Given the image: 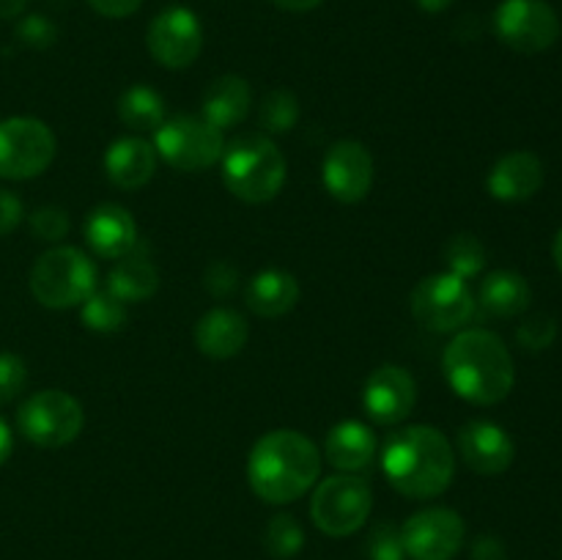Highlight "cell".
<instances>
[{
	"label": "cell",
	"mask_w": 562,
	"mask_h": 560,
	"mask_svg": "<svg viewBox=\"0 0 562 560\" xmlns=\"http://www.w3.org/2000/svg\"><path fill=\"white\" fill-rule=\"evenodd\" d=\"M322 475V450L294 428L267 432L250 450L247 481L269 505H289L311 492Z\"/></svg>",
	"instance_id": "obj_1"
},
{
	"label": "cell",
	"mask_w": 562,
	"mask_h": 560,
	"mask_svg": "<svg viewBox=\"0 0 562 560\" xmlns=\"http://www.w3.org/2000/svg\"><path fill=\"white\" fill-rule=\"evenodd\" d=\"M442 368L456 395L477 406L499 404L516 384L514 357L488 329H459L445 346Z\"/></svg>",
	"instance_id": "obj_2"
},
{
	"label": "cell",
	"mask_w": 562,
	"mask_h": 560,
	"mask_svg": "<svg viewBox=\"0 0 562 560\" xmlns=\"http://www.w3.org/2000/svg\"><path fill=\"white\" fill-rule=\"evenodd\" d=\"M382 470L404 497H439L453 481V445L434 426H406L384 443Z\"/></svg>",
	"instance_id": "obj_3"
},
{
	"label": "cell",
	"mask_w": 562,
	"mask_h": 560,
	"mask_svg": "<svg viewBox=\"0 0 562 560\" xmlns=\"http://www.w3.org/2000/svg\"><path fill=\"white\" fill-rule=\"evenodd\" d=\"M223 181L239 201L267 203L285 184V157L272 137L239 135L223 148Z\"/></svg>",
	"instance_id": "obj_4"
},
{
	"label": "cell",
	"mask_w": 562,
	"mask_h": 560,
	"mask_svg": "<svg viewBox=\"0 0 562 560\" xmlns=\"http://www.w3.org/2000/svg\"><path fill=\"white\" fill-rule=\"evenodd\" d=\"M31 291L38 305L53 311L82 305L97 291V264L77 247H53L33 264Z\"/></svg>",
	"instance_id": "obj_5"
},
{
	"label": "cell",
	"mask_w": 562,
	"mask_h": 560,
	"mask_svg": "<svg viewBox=\"0 0 562 560\" xmlns=\"http://www.w3.org/2000/svg\"><path fill=\"white\" fill-rule=\"evenodd\" d=\"M154 148L170 168L181 173H201L223 157V130L209 124L203 115H173L154 132Z\"/></svg>",
	"instance_id": "obj_6"
},
{
	"label": "cell",
	"mask_w": 562,
	"mask_h": 560,
	"mask_svg": "<svg viewBox=\"0 0 562 560\" xmlns=\"http://www.w3.org/2000/svg\"><path fill=\"white\" fill-rule=\"evenodd\" d=\"M373 508L371 483L355 472H338L324 478L311 500V519L333 538L351 536L368 522Z\"/></svg>",
	"instance_id": "obj_7"
},
{
	"label": "cell",
	"mask_w": 562,
	"mask_h": 560,
	"mask_svg": "<svg viewBox=\"0 0 562 560\" xmlns=\"http://www.w3.org/2000/svg\"><path fill=\"white\" fill-rule=\"evenodd\" d=\"M16 426L22 437L38 448H64L80 437L86 412L66 390H38L20 406Z\"/></svg>",
	"instance_id": "obj_8"
},
{
	"label": "cell",
	"mask_w": 562,
	"mask_h": 560,
	"mask_svg": "<svg viewBox=\"0 0 562 560\" xmlns=\"http://www.w3.org/2000/svg\"><path fill=\"white\" fill-rule=\"evenodd\" d=\"M412 316L431 333H459L475 318L477 302L467 280L456 275H428L412 289Z\"/></svg>",
	"instance_id": "obj_9"
},
{
	"label": "cell",
	"mask_w": 562,
	"mask_h": 560,
	"mask_svg": "<svg viewBox=\"0 0 562 560\" xmlns=\"http://www.w3.org/2000/svg\"><path fill=\"white\" fill-rule=\"evenodd\" d=\"M55 159V135L31 115L0 121V176L25 181L42 176Z\"/></svg>",
	"instance_id": "obj_10"
},
{
	"label": "cell",
	"mask_w": 562,
	"mask_h": 560,
	"mask_svg": "<svg viewBox=\"0 0 562 560\" xmlns=\"http://www.w3.org/2000/svg\"><path fill=\"white\" fill-rule=\"evenodd\" d=\"M494 31L505 47L536 55L560 38V16L547 0H503L494 11Z\"/></svg>",
	"instance_id": "obj_11"
},
{
	"label": "cell",
	"mask_w": 562,
	"mask_h": 560,
	"mask_svg": "<svg viewBox=\"0 0 562 560\" xmlns=\"http://www.w3.org/2000/svg\"><path fill=\"white\" fill-rule=\"evenodd\" d=\"M146 47L151 58L165 69H187L198 60L203 47L201 20L184 5L162 9L151 20L146 33Z\"/></svg>",
	"instance_id": "obj_12"
},
{
	"label": "cell",
	"mask_w": 562,
	"mask_h": 560,
	"mask_svg": "<svg viewBox=\"0 0 562 560\" xmlns=\"http://www.w3.org/2000/svg\"><path fill=\"white\" fill-rule=\"evenodd\" d=\"M406 558L453 560L467 538V525L453 508H423L401 527Z\"/></svg>",
	"instance_id": "obj_13"
},
{
	"label": "cell",
	"mask_w": 562,
	"mask_h": 560,
	"mask_svg": "<svg viewBox=\"0 0 562 560\" xmlns=\"http://www.w3.org/2000/svg\"><path fill=\"white\" fill-rule=\"evenodd\" d=\"M329 195L340 203H360L373 187V157L360 141H338L329 146L322 165Z\"/></svg>",
	"instance_id": "obj_14"
},
{
	"label": "cell",
	"mask_w": 562,
	"mask_h": 560,
	"mask_svg": "<svg viewBox=\"0 0 562 560\" xmlns=\"http://www.w3.org/2000/svg\"><path fill=\"white\" fill-rule=\"evenodd\" d=\"M415 379L401 366H379L362 390V406L379 426H398L415 410Z\"/></svg>",
	"instance_id": "obj_15"
},
{
	"label": "cell",
	"mask_w": 562,
	"mask_h": 560,
	"mask_svg": "<svg viewBox=\"0 0 562 560\" xmlns=\"http://www.w3.org/2000/svg\"><path fill=\"white\" fill-rule=\"evenodd\" d=\"M459 453L477 475H503L516 459V445L503 426L492 421H470L459 432Z\"/></svg>",
	"instance_id": "obj_16"
},
{
	"label": "cell",
	"mask_w": 562,
	"mask_h": 560,
	"mask_svg": "<svg viewBox=\"0 0 562 560\" xmlns=\"http://www.w3.org/2000/svg\"><path fill=\"white\" fill-rule=\"evenodd\" d=\"M547 170L538 154L532 152H510L503 159L494 163L488 170V195L497 198L503 203H521L530 201L538 190L543 187Z\"/></svg>",
	"instance_id": "obj_17"
},
{
	"label": "cell",
	"mask_w": 562,
	"mask_h": 560,
	"mask_svg": "<svg viewBox=\"0 0 562 560\" xmlns=\"http://www.w3.org/2000/svg\"><path fill=\"white\" fill-rule=\"evenodd\" d=\"M86 242L99 258L119 261L137 247V223L119 203H99L86 217Z\"/></svg>",
	"instance_id": "obj_18"
},
{
	"label": "cell",
	"mask_w": 562,
	"mask_h": 560,
	"mask_svg": "<svg viewBox=\"0 0 562 560\" xmlns=\"http://www.w3.org/2000/svg\"><path fill=\"white\" fill-rule=\"evenodd\" d=\"M250 338V327L241 313L231 311V307H214V311L203 313L195 324V346L201 355L212 357V360H231L239 355Z\"/></svg>",
	"instance_id": "obj_19"
},
{
	"label": "cell",
	"mask_w": 562,
	"mask_h": 560,
	"mask_svg": "<svg viewBox=\"0 0 562 560\" xmlns=\"http://www.w3.org/2000/svg\"><path fill=\"white\" fill-rule=\"evenodd\" d=\"M157 170V148L143 137H119L104 154V173L121 190H140Z\"/></svg>",
	"instance_id": "obj_20"
},
{
	"label": "cell",
	"mask_w": 562,
	"mask_h": 560,
	"mask_svg": "<svg viewBox=\"0 0 562 560\" xmlns=\"http://www.w3.org/2000/svg\"><path fill=\"white\" fill-rule=\"evenodd\" d=\"M300 280L285 269H263L247 283L245 300L256 316L261 318H280L291 313L300 302Z\"/></svg>",
	"instance_id": "obj_21"
},
{
	"label": "cell",
	"mask_w": 562,
	"mask_h": 560,
	"mask_svg": "<svg viewBox=\"0 0 562 560\" xmlns=\"http://www.w3.org/2000/svg\"><path fill=\"white\" fill-rule=\"evenodd\" d=\"M475 302L486 316L514 318L530 307L532 291L525 275L514 272V269H497L481 280Z\"/></svg>",
	"instance_id": "obj_22"
},
{
	"label": "cell",
	"mask_w": 562,
	"mask_h": 560,
	"mask_svg": "<svg viewBox=\"0 0 562 560\" xmlns=\"http://www.w3.org/2000/svg\"><path fill=\"white\" fill-rule=\"evenodd\" d=\"M252 108V88L245 77L223 75L203 93V119L217 130L241 124Z\"/></svg>",
	"instance_id": "obj_23"
},
{
	"label": "cell",
	"mask_w": 562,
	"mask_h": 560,
	"mask_svg": "<svg viewBox=\"0 0 562 560\" xmlns=\"http://www.w3.org/2000/svg\"><path fill=\"white\" fill-rule=\"evenodd\" d=\"M324 456L329 464L340 472H360L371 467L376 456V439L373 432L360 421H344L327 434L324 443Z\"/></svg>",
	"instance_id": "obj_24"
},
{
	"label": "cell",
	"mask_w": 562,
	"mask_h": 560,
	"mask_svg": "<svg viewBox=\"0 0 562 560\" xmlns=\"http://www.w3.org/2000/svg\"><path fill=\"white\" fill-rule=\"evenodd\" d=\"M157 289L159 272L151 258L143 253L140 242H137L135 250L119 258V264L108 275V291L119 296L121 302H143L157 294Z\"/></svg>",
	"instance_id": "obj_25"
},
{
	"label": "cell",
	"mask_w": 562,
	"mask_h": 560,
	"mask_svg": "<svg viewBox=\"0 0 562 560\" xmlns=\"http://www.w3.org/2000/svg\"><path fill=\"white\" fill-rule=\"evenodd\" d=\"M119 119L135 132H157L165 121V102L154 88L132 86L119 97Z\"/></svg>",
	"instance_id": "obj_26"
},
{
	"label": "cell",
	"mask_w": 562,
	"mask_h": 560,
	"mask_svg": "<svg viewBox=\"0 0 562 560\" xmlns=\"http://www.w3.org/2000/svg\"><path fill=\"white\" fill-rule=\"evenodd\" d=\"M80 322L86 324L93 333H119L126 324V302H121L119 296L104 291H93L86 302L80 305Z\"/></svg>",
	"instance_id": "obj_27"
},
{
	"label": "cell",
	"mask_w": 562,
	"mask_h": 560,
	"mask_svg": "<svg viewBox=\"0 0 562 560\" xmlns=\"http://www.w3.org/2000/svg\"><path fill=\"white\" fill-rule=\"evenodd\" d=\"M300 121V99L285 88H274L261 99L258 108V124L267 135H283L291 132Z\"/></svg>",
	"instance_id": "obj_28"
},
{
	"label": "cell",
	"mask_w": 562,
	"mask_h": 560,
	"mask_svg": "<svg viewBox=\"0 0 562 560\" xmlns=\"http://www.w3.org/2000/svg\"><path fill=\"white\" fill-rule=\"evenodd\" d=\"M445 264H448L450 275L470 280L486 267V247L475 234H456L445 245Z\"/></svg>",
	"instance_id": "obj_29"
},
{
	"label": "cell",
	"mask_w": 562,
	"mask_h": 560,
	"mask_svg": "<svg viewBox=\"0 0 562 560\" xmlns=\"http://www.w3.org/2000/svg\"><path fill=\"white\" fill-rule=\"evenodd\" d=\"M305 547V530L291 514H274L263 530V549L274 560H291Z\"/></svg>",
	"instance_id": "obj_30"
},
{
	"label": "cell",
	"mask_w": 562,
	"mask_h": 560,
	"mask_svg": "<svg viewBox=\"0 0 562 560\" xmlns=\"http://www.w3.org/2000/svg\"><path fill=\"white\" fill-rule=\"evenodd\" d=\"M366 552L371 560H406L404 536L393 522H379L368 530Z\"/></svg>",
	"instance_id": "obj_31"
},
{
	"label": "cell",
	"mask_w": 562,
	"mask_h": 560,
	"mask_svg": "<svg viewBox=\"0 0 562 560\" xmlns=\"http://www.w3.org/2000/svg\"><path fill=\"white\" fill-rule=\"evenodd\" d=\"M558 338V322L549 313H532L516 329V340L525 346L527 351H543L554 344Z\"/></svg>",
	"instance_id": "obj_32"
},
{
	"label": "cell",
	"mask_w": 562,
	"mask_h": 560,
	"mask_svg": "<svg viewBox=\"0 0 562 560\" xmlns=\"http://www.w3.org/2000/svg\"><path fill=\"white\" fill-rule=\"evenodd\" d=\"M27 225H31V234L42 242H60L71 228L69 214L60 206H38L27 217Z\"/></svg>",
	"instance_id": "obj_33"
},
{
	"label": "cell",
	"mask_w": 562,
	"mask_h": 560,
	"mask_svg": "<svg viewBox=\"0 0 562 560\" xmlns=\"http://www.w3.org/2000/svg\"><path fill=\"white\" fill-rule=\"evenodd\" d=\"M27 384V368L20 355L3 351L0 355V404H9L16 395L25 390Z\"/></svg>",
	"instance_id": "obj_34"
},
{
	"label": "cell",
	"mask_w": 562,
	"mask_h": 560,
	"mask_svg": "<svg viewBox=\"0 0 562 560\" xmlns=\"http://www.w3.org/2000/svg\"><path fill=\"white\" fill-rule=\"evenodd\" d=\"M55 36H58V31H55L53 22H49L47 16H42V14L25 16V20L16 25V38H20L22 44H27V47H33V49L53 47Z\"/></svg>",
	"instance_id": "obj_35"
},
{
	"label": "cell",
	"mask_w": 562,
	"mask_h": 560,
	"mask_svg": "<svg viewBox=\"0 0 562 560\" xmlns=\"http://www.w3.org/2000/svg\"><path fill=\"white\" fill-rule=\"evenodd\" d=\"M203 285L212 296H231L239 285V269L231 261H212L203 275Z\"/></svg>",
	"instance_id": "obj_36"
},
{
	"label": "cell",
	"mask_w": 562,
	"mask_h": 560,
	"mask_svg": "<svg viewBox=\"0 0 562 560\" xmlns=\"http://www.w3.org/2000/svg\"><path fill=\"white\" fill-rule=\"evenodd\" d=\"M22 220V201L9 190H0V236L11 234Z\"/></svg>",
	"instance_id": "obj_37"
},
{
	"label": "cell",
	"mask_w": 562,
	"mask_h": 560,
	"mask_svg": "<svg viewBox=\"0 0 562 560\" xmlns=\"http://www.w3.org/2000/svg\"><path fill=\"white\" fill-rule=\"evenodd\" d=\"M88 5L108 20H124L140 9L143 0H88Z\"/></svg>",
	"instance_id": "obj_38"
},
{
	"label": "cell",
	"mask_w": 562,
	"mask_h": 560,
	"mask_svg": "<svg viewBox=\"0 0 562 560\" xmlns=\"http://www.w3.org/2000/svg\"><path fill=\"white\" fill-rule=\"evenodd\" d=\"M472 560H508L505 544L497 536H477L472 541Z\"/></svg>",
	"instance_id": "obj_39"
},
{
	"label": "cell",
	"mask_w": 562,
	"mask_h": 560,
	"mask_svg": "<svg viewBox=\"0 0 562 560\" xmlns=\"http://www.w3.org/2000/svg\"><path fill=\"white\" fill-rule=\"evenodd\" d=\"M278 9L294 11V14H302V11H313L324 3V0H272Z\"/></svg>",
	"instance_id": "obj_40"
},
{
	"label": "cell",
	"mask_w": 562,
	"mask_h": 560,
	"mask_svg": "<svg viewBox=\"0 0 562 560\" xmlns=\"http://www.w3.org/2000/svg\"><path fill=\"white\" fill-rule=\"evenodd\" d=\"M27 0H0V20H11V16L22 14Z\"/></svg>",
	"instance_id": "obj_41"
},
{
	"label": "cell",
	"mask_w": 562,
	"mask_h": 560,
	"mask_svg": "<svg viewBox=\"0 0 562 560\" xmlns=\"http://www.w3.org/2000/svg\"><path fill=\"white\" fill-rule=\"evenodd\" d=\"M9 453H11V432L9 426H5L3 417H0V464H5Z\"/></svg>",
	"instance_id": "obj_42"
},
{
	"label": "cell",
	"mask_w": 562,
	"mask_h": 560,
	"mask_svg": "<svg viewBox=\"0 0 562 560\" xmlns=\"http://www.w3.org/2000/svg\"><path fill=\"white\" fill-rule=\"evenodd\" d=\"M415 3L420 5L423 11H428V14H439V11L448 9V5L453 3V0H415Z\"/></svg>",
	"instance_id": "obj_43"
},
{
	"label": "cell",
	"mask_w": 562,
	"mask_h": 560,
	"mask_svg": "<svg viewBox=\"0 0 562 560\" xmlns=\"http://www.w3.org/2000/svg\"><path fill=\"white\" fill-rule=\"evenodd\" d=\"M552 256H554V264H558V269H560V272H562V228L558 231V236H554Z\"/></svg>",
	"instance_id": "obj_44"
}]
</instances>
